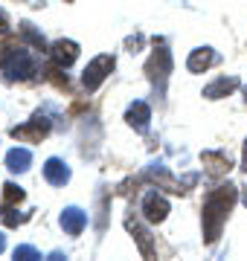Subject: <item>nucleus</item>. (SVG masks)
I'll return each mask as SVG.
<instances>
[{"instance_id": "obj_1", "label": "nucleus", "mask_w": 247, "mask_h": 261, "mask_svg": "<svg viewBox=\"0 0 247 261\" xmlns=\"http://www.w3.org/2000/svg\"><path fill=\"white\" fill-rule=\"evenodd\" d=\"M236 197H238V192H236L233 183L212 189V192L207 195V200H204V238H207V244L218 241L221 229H224V224H227L230 209L236 206Z\"/></svg>"}, {"instance_id": "obj_2", "label": "nucleus", "mask_w": 247, "mask_h": 261, "mask_svg": "<svg viewBox=\"0 0 247 261\" xmlns=\"http://www.w3.org/2000/svg\"><path fill=\"white\" fill-rule=\"evenodd\" d=\"M169 73H171V53L166 47H157L152 53V58L145 61V75H149V82L157 87V93H163V90H166Z\"/></svg>"}, {"instance_id": "obj_3", "label": "nucleus", "mask_w": 247, "mask_h": 261, "mask_svg": "<svg viewBox=\"0 0 247 261\" xmlns=\"http://www.w3.org/2000/svg\"><path fill=\"white\" fill-rule=\"evenodd\" d=\"M3 73H6V82H29V79H35L38 73V64H35V58L29 56L23 47L15 49V56L3 64Z\"/></svg>"}, {"instance_id": "obj_4", "label": "nucleus", "mask_w": 247, "mask_h": 261, "mask_svg": "<svg viewBox=\"0 0 247 261\" xmlns=\"http://www.w3.org/2000/svg\"><path fill=\"white\" fill-rule=\"evenodd\" d=\"M114 56H96L93 61H90V64L85 67V75H82V84H85V90L87 93H93L96 87H99V84L105 82V79H108V73H111V70H114Z\"/></svg>"}, {"instance_id": "obj_5", "label": "nucleus", "mask_w": 247, "mask_h": 261, "mask_svg": "<svg viewBox=\"0 0 247 261\" xmlns=\"http://www.w3.org/2000/svg\"><path fill=\"white\" fill-rule=\"evenodd\" d=\"M50 134V119L44 113H35L27 125H15L12 128V137L15 140H29V142H41Z\"/></svg>"}, {"instance_id": "obj_6", "label": "nucleus", "mask_w": 247, "mask_h": 261, "mask_svg": "<svg viewBox=\"0 0 247 261\" xmlns=\"http://www.w3.org/2000/svg\"><path fill=\"white\" fill-rule=\"evenodd\" d=\"M143 215H145L149 224L166 221V215H169V200L163 195H157V192H149V195L143 197Z\"/></svg>"}, {"instance_id": "obj_7", "label": "nucleus", "mask_w": 247, "mask_h": 261, "mask_svg": "<svg viewBox=\"0 0 247 261\" xmlns=\"http://www.w3.org/2000/svg\"><path fill=\"white\" fill-rule=\"evenodd\" d=\"M50 58H53V64H58V67H64V70H67V67L79 58V44H76V41H70V38H61V41L53 44Z\"/></svg>"}, {"instance_id": "obj_8", "label": "nucleus", "mask_w": 247, "mask_h": 261, "mask_svg": "<svg viewBox=\"0 0 247 261\" xmlns=\"http://www.w3.org/2000/svg\"><path fill=\"white\" fill-rule=\"evenodd\" d=\"M125 119H128V125H131L137 134H145L149 125H152V108L145 102H134L131 108H128V113H125Z\"/></svg>"}, {"instance_id": "obj_9", "label": "nucleus", "mask_w": 247, "mask_h": 261, "mask_svg": "<svg viewBox=\"0 0 247 261\" xmlns=\"http://www.w3.org/2000/svg\"><path fill=\"white\" fill-rule=\"evenodd\" d=\"M218 61V56H215V49H209V47H198V49H192V56L189 61H186V67H189L192 73H207L209 67Z\"/></svg>"}, {"instance_id": "obj_10", "label": "nucleus", "mask_w": 247, "mask_h": 261, "mask_svg": "<svg viewBox=\"0 0 247 261\" xmlns=\"http://www.w3.org/2000/svg\"><path fill=\"white\" fill-rule=\"evenodd\" d=\"M85 226H87V215L82 212V209L70 206V209H64V212H61V229H64L67 235H79Z\"/></svg>"}, {"instance_id": "obj_11", "label": "nucleus", "mask_w": 247, "mask_h": 261, "mask_svg": "<svg viewBox=\"0 0 247 261\" xmlns=\"http://www.w3.org/2000/svg\"><path fill=\"white\" fill-rule=\"evenodd\" d=\"M204 166H207V171L212 177H221V174H227L233 168V163H230V157L224 151H204Z\"/></svg>"}, {"instance_id": "obj_12", "label": "nucleus", "mask_w": 247, "mask_h": 261, "mask_svg": "<svg viewBox=\"0 0 247 261\" xmlns=\"http://www.w3.org/2000/svg\"><path fill=\"white\" fill-rule=\"evenodd\" d=\"M44 177H47V183H53V186H64L67 180H70V168H67V163H61L58 157H50L47 166H44Z\"/></svg>"}, {"instance_id": "obj_13", "label": "nucleus", "mask_w": 247, "mask_h": 261, "mask_svg": "<svg viewBox=\"0 0 247 261\" xmlns=\"http://www.w3.org/2000/svg\"><path fill=\"white\" fill-rule=\"evenodd\" d=\"M236 87H238L236 75H230V79H227V75H221V79H215L212 84H207V87H204V96H207V99H221V96L233 93Z\"/></svg>"}, {"instance_id": "obj_14", "label": "nucleus", "mask_w": 247, "mask_h": 261, "mask_svg": "<svg viewBox=\"0 0 247 261\" xmlns=\"http://www.w3.org/2000/svg\"><path fill=\"white\" fill-rule=\"evenodd\" d=\"M125 226H128V232L134 235V241L140 244V252H143V255H152L154 247H152V235H149V229H143V226L137 224L134 218H128V221H125Z\"/></svg>"}, {"instance_id": "obj_15", "label": "nucleus", "mask_w": 247, "mask_h": 261, "mask_svg": "<svg viewBox=\"0 0 247 261\" xmlns=\"http://www.w3.org/2000/svg\"><path fill=\"white\" fill-rule=\"evenodd\" d=\"M18 38L23 41V44H29L32 49H47V41H44V35H41V32H38L35 27H32L29 20H23V23H20Z\"/></svg>"}, {"instance_id": "obj_16", "label": "nucleus", "mask_w": 247, "mask_h": 261, "mask_svg": "<svg viewBox=\"0 0 247 261\" xmlns=\"http://www.w3.org/2000/svg\"><path fill=\"white\" fill-rule=\"evenodd\" d=\"M29 163H32V154H29L27 148H12L9 154H6V168H9V171H15V174L27 171Z\"/></svg>"}, {"instance_id": "obj_17", "label": "nucleus", "mask_w": 247, "mask_h": 261, "mask_svg": "<svg viewBox=\"0 0 247 261\" xmlns=\"http://www.w3.org/2000/svg\"><path fill=\"white\" fill-rule=\"evenodd\" d=\"M61 70H64V67H58V64H50L47 70H44V75H47L50 82L56 84L58 90H70V82H67V75L61 73Z\"/></svg>"}, {"instance_id": "obj_18", "label": "nucleus", "mask_w": 247, "mask_h": 261, "mask_svg": "<svg viewBox=\"0 0 247 261\" xmlns=\"http://www.w3.org/2000/svg\"><path fill=\"white\" fill-rule=\"evenodd\" d=\"M3 197H6V206H15V203L23 200V189L15 186V183H6V186H3Z\"/></svg>"}, {"instance_id": "obj_19", "label": "nucleus", "mask_w": 247, "mask_h": 261, "mask_svg": "<svg viewBox=\"0 0 247 261\" xmlns=\"http://www.w3.org/2000/svg\"><path fill=\"white\" fill-rule=\"evenodd\" d=\"M15 258H20V261H35V258H41V252L35 250V247L23 244V247H15Z\"/></svg>"}, {"instance_id": "obj_20", "label": "nucleus", "mask_w": 247, "mask_h": 261, "mask_svg": "<svg viewBox=\"0 0 247 261\" xmlns=\"http://www.w3.org/2000/svg\"><path fill=\"white\" fill-rule=\"evenodd\" d=\"M0 218H3V224H6V226H18V224H23V221H27L23 215H15V209H12V206H6V209L0 212Z\"/></svg>"}, {"instance_id": "obj_21", "label": "nucleus", "mask_w": 247, "mask_h": 261, "mask_svg": "<svg viewBox=\"0 0 247 261\" xmlns=\"http://www.w3.org/2000/svg\"><path fill=\"white\" fill-rule=\"evenodd\" d=\"M6 29H9V20H6V15H3V12H0V35H3V32H6Z\"/></svg>"}, {"instance_id": "obj_22", "label": "nucleus", "mask_w": 247, "mask_h": 261, "mask_svg": "<svg viewBox=\"0 0 247 261\" xmlns=\"http://www.w3.org/2000/svg\"><path fill=\"white\" fill-rule=\"evenodd\" d=\"M241 168L247 171V142H244V160H241Z\"/></svg>"}, {"instance_id": "obj_23", "label": "nucleus", "mask_w": 247, "mask_h": 261, "mask_svg": "<svg viewBox=\"0 0 247 261\" xmlns=\"http://www.w3.org/2000/svg\"><path fill=\"white\" fill-rule=\"evenodd\" d=\"M3 247H6V241H3V235H0V252H3Z\"/></svg>"}, {"instance_id": "obj_24", "label": "nucleus", "mask_w": 247, "mask_h": 261, "mask_svg": "<svg viewBox=\"0 0 247 261\" xmlns=\"http://www.w3.org/2000/svg\"><path fill=\"white\" fill-rule=\"evenodd\" d=\"M244 203H247V195H244Z\"/></svg>"}, {"instance_id": "obj_25", "label": "nucleus", "mask_w": 247, "mask_h": 261, "mask_svg": "<svg viewBox=\"0 0 247 261\" xmlns=\"http://www.w3.org/2000/svg\"><path fill=\"white\" fill-rule=\"evenodd\" d=\"M244 96H247V90H244Z\"/></svg>"}, {"instance_id": "obj_26", "label": "nucleus", "mask_w": 247, "mask_h": 261, "mask_svg": "<svg viewBox=\"0 0 247 261\" xmlns=\"http://www.w3.org/2000/svg\"><path fill=\"white\" fill-rule=\"evenodd\" d=\"M67 3H70V0H67Z\"/></svg>"}]
</instances>
